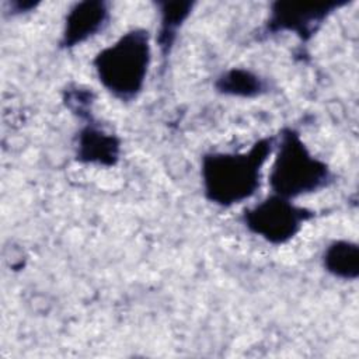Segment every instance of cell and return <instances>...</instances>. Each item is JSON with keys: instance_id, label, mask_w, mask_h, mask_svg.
Returning a JSON list of instances; mask_svg holds the SVG:
<instances>
[{"instance_id": "cell-1", "label": "cell", "mask_w": 359, "mask_h": 359, "mask_svg": "<svg viewBox=\"0 0 359 359\" xmlns=\"http://www.w3.org/2000/svg\"><path fill=\"white\" fill-rule=\"evenodd\" d=\"M275 136L258 139L247 151H210L201 161L205 198L222 208L250 199L261 187L262 167L273 153Z\"/></svg>"}, {"instance_id": "cell-2", "label": "cell", "mask_w": 359, "mask_h": 359, "mask_svg": "<svg viewBox=\"0 0 359 359\" xmlns=\"http://www.w3.org/2000/svg\"><path fill=\"white\" fill-rule=\"evenodd\" d=\"M150 63V34L144 28L126 31L93 59L98 81L121 101H132L142 93Z\"/></svg>"}, {"instance_id": "cell-3", "label": "cell", "mask_w": 359, "mask_h": 359, "mask_svg": "<svg viewBox=\"0 0 359 359\" xmlns=\"http://www.w3.org/2000/svg\"><path fill=\"white\" fill-rule=\"evenodd\" d=\"M275 146L269 170L272 194L294 199L321 191L332 181L328 164L309 150L297 130L285 128Z\"/></svg>"}, {"instance_id": "cell-4", "label": "cell", "mask_w": 359, "mask_h": 359, "mask_svg": "<svg viewBox=\"0 0 359 359\" xmlns=\"http://www.w3.org/2000/svg\"><path fill=\"white\" fill-rule=\"evenodd\" d=\"M314 212L293 203V199L271 194L243 213L247 230L269 244L282 245L294 238Z\"/></svg>"}, {"instance_id": "cell-5", "label": "cell", "mask_w": 359, "mask_h": 359, "mask_svg": "<svg viewBox=\"0 0 359 359\" xmlns=\"http://www.w3.org/2000/svg\"><path fill=\"white\" fill-rule=\"evenodd\" d=\"M338 3L297 4L275 3L266 24L268 34L294 32L302 41H309L325 18L338 7Z\"/></svg>"}, {"instance_id": "cell-6", "label": "cell", "mask_w": 359, "mask_h": 359, "mask_svg": "<svg viewBox=\"0 0 359 359\" xmlns=\"http://www.w3.org/2000/svg\"><path fill=\"white\" fill-rule=\"evenodd\" d=\"M109 10L107 3L86 0L76 3L67 13L60 46L72 49L95 36L108 25Z\"/></svg>"}, {"instance_id": "cell-7", "label": "cell", "mask_w": 359, "mask_h": 359, "mask_svg": "<svg viewBox=\"0 0 359 359\" xmlns=\"http://www.w3.org/2000/svg\"><path fill=\"white\" fill-rule=\"evenodd\" d=\"M121 154V140L95 123H86L77 135L76 158L84 164L115 165Z\"/></svg>"}, {"instance_id": "cell-8", "label": "cell", "mask_w": 359, "mask_h": 359, "mask_svg": "<svg viewBox=\"0 0 359 359\" xmlns=\"http://www.w3.org/2000/svg\"><path fill=\"white\" fill-rule=\"evenodd\" d=\"M324 269L335 278L355 280L359 276V247L349 240H334L323 252Z\"/></svg>"}, {"instance_id": "cell-9", "label": "cell", "mask_w": 359, "mask_h": 359, "mask_svg": "<svg viewBox=\"0 0 359 359\" xmlns=\"http://www.w3.org/2000/svg\"><path fill=\"white\" fill-rule=\"evenodd\" d=\"M215 87L220 94L240 98H255L268 90L266 81L259 74L243 67L223 72L216 79Z\"/></svg>"}, {"instance_id": "cell-10", "label": "cell", "mask_w": 359, "mask_h": 359, "mask_svg": "<svg viewBox=\"0 0 359 359\" xmlns=\"http://www.w3.org/2000/svg\"><path fill=\"white\" fill-rule=\"evenodd\" d=\"M194 3L191 1H175L160 4V29L157 35V43L161 56L165 59L177 39L178 29L184 25L192 13Z\"/></svg>"}]
</instances>
